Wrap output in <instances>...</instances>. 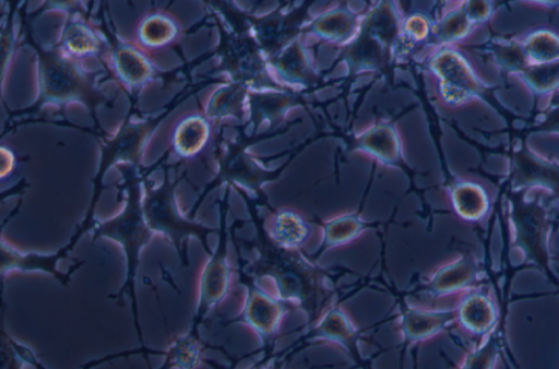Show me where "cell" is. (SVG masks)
Wrapping results in <instances>:
<instances>
[{"label":"cell","mask_w":559,"mask_h":369,"mask_svg":"<svg viewBox=\"0 0 559 369\" xmlns=\"http://www.w3.org/2000/svg\"><path fill=\"white\" fill-rule=\"evenodd\" d=\"M249 273L258 282L267 281L278 299L307 313L321 310L332 290L322 272L302 259L285 258L277 262L260 259L250 265Z\"/></svg>","instance_id":"1"},{"label":"cell","mask_w":559,"mask_h":369,"mask_svg":"<svg viewBox=\"0 0 559 369\" xmlns=\"http://www.w3.org/2000/svg\"><path fill=\"white\" fill-rule=\"evenodd\" d=\"M132 203L133 202L127 206L126 212L121 216L111 221L106 226L104 225L102 233L104 236L118 242L123 250L126 259V279L119 291V297H121L122 294H128L131 300L135 323H138L135 277L141 250L148 242L150 236L139 221L136 207Z\"/></svg>","instance_id":"2"},{"label":"cell","mask_w":559,"mask_h":369,"mask_svg":"<svg viewBox=\"0 0 559 369\" xmlns=\"http://www.w3.org/2000/svg\"><path fill=\"white\" fill-rule=\"evenodd\" d=\"M436 81L440 99L449 105H460L468 100L477 90V81L471 66L454 49L443 48L427 63Z\"/></svg>","instance_id":"3"},{"label":"cell","mask_w":559,"mask_h":369,"mask_svg":"<svg viewBox=\"0 0 559 369\" xmlns=\"http://www.w3.org/2000/svg\"><path fill=\"white\" fill-rule=\"evenodd\" d=\"M231 278L233 269L227 258L226 245L221 242L216 250L209 254L199 274L194 324H199L209 311L227 297Z\"/></svg>","instance_id":"4"},{"label":"cell","mask_w":559,"mask_h":369,"mask_svg":"<svg viewBox=\"0 0 559 369\" xmlns=\"http://www.w3.org/2000/svg\"><path fill=\"white\" fill-rule=\"evenodd\" d=\"M484 269L471 253L460 255L439 266L427 279L424 291L435 298L466 293L480 287Z\"/></svg>","instance_id":"5"},{"label":"cell","mask_w":559,"mask_h":369,"mask_svg":"<svg viewBox=\"0 0 559 369\" xmlns=\"http://www.w3.org/2000/svg\"><path fill=\"white\" fill-rule=\"evenodd\" d=\"M286 302L254 282L247 286L240 320L264 342L277 333L287 311Z\"/></svg>","instance_id":"6"},{"label":"cell","mask_w":559,"mask_h":369,"mask_svg":"<svg viewBox=\"0 0 559 369\" xmlns=\"http://www.w3.org/2000/svg\"><path fill=\"white\" fill-rule=\"evenodd\" d=\"M455 310L456 323L474 337L484 340L500 324L498 305L483 286L464 293Z\"/></svg>","instance_id":"7"},{"label":"cell","mask_w":559,"mask_h":369,"mask_svg":"<svg viewBox=\"0 0 559 369\" xmlns=\"http://www.w3.org/2000/svg\"><path fill=\"white\" fill-rule=\"evenodd\" d=\"M456 322L455 307L427 309L405 305L401 309L400 331L409 343L429 340Z\"/></svg>","instance_id":"8"},{"label":"cell","mask_w":559,"mask_h":369,"mask_svg":"<svg viewBox=\"0 0 559 369\" xmlns=\"http://www.w3.org/2000/svg\"><path fill=\"white\" fill-rule=\"evenodd\" d=\"M357 148L382 165L396 166L402 159V139L395 124L373 123L356 139Z\"/></svg>","instance_id":"9"},{"label":"cell","mask_w":559,"mask_h":369,"mask_svg":"<svg viewBox=\"0 0 559 369\" xmlns=\"http://www.w3.org/2000/svg\"><path fill=\"white\" fill-rule=\"evenodd\" d=\"M63 248L56 253L22 252L9 245H2L1 276L4 279L7 274L20 273H45L49 274L60 283L66 284L70 276L58 270V262L67 254Z\"/></svg>","instance_id":"10"},{"label":"cell","mask_w":559,"mask_h":369,"mask_svg":"<svg viewBox=\"0 0 559 369\" xmlns=\"http://www.w3.org/2000/svg\"><path fill=\"white\" fill-rule=\"evenodd\" d=\"M310 335L338 344L353 355L357 354L358 330L340 306H330L320 316L311 329Z\"/></svg>","instance_id":"11"},{"label":"cell","mask_w":559,"mask_h":369,"mask_svg":"<svg viewBox=\"0 0 559 369\" xmlns=\"http://www.w3.org/2000/svg\"><path fill=\"white\" fill-rule=\"evenodd\" d=\"M452 210L463 221L478 222L488 213L490 198L478 182L457 179L448 190Z\"/></svg>","instance_id":"12"},{"label":"cell","mask_w":559,"mask_h":369,"mask_svg":"<svg viewBox=\"0 0 559 369\" xmlns=\"http://www.w3.org/2000/svg\"><path fill=\"white\" fill-rule=\"evenodd\" d=\"M267 234L277 248L295 251L308 239L310 226L298 212L285 207L270 216Z\"/></svg>","instance_id":"13"},{"label":"cell","mask_w":559,"mask_h":369,"mask_svg":"<svg viewBox=\"0 0 559 369\" xmlns=\"http://www.w3.org/2000/svg\"><path fill=\"white\" fill-rule=\"evenodd\" d=\"M312 31L322 39L344 44L356 32L357 17L344 8H336L320 14L312 23Z\"/></svg>","instance_id":"14"},{"label":"cell","mask_w":559,"mask_h":369,"mask_svg":"<svg viewBox=\"0 0 559 369\" xmlns=\"http://www.w3.org/2000/svg\"><path fill=\"white\" fill-rule=\"evenodd\" d=\"M362 218L354 213H343L324 222L320 251L348 245L356 240L366 229Z\"/></svg>","instance_id":"15"},{"label":"cell","mask_w":559,"mask_h":369,"mask_svg":"<svg viewBox=\"0 0 559 369\" xmlns=\"http://www.w3.org/2000/svg\"><path fill=\"white\" fill-rule=\"evenodd\" d=\"M507 346L504 328H498L464 357L456 369H495L498 359Z\"/></svg>","instance_id":"16"},{"label":"cell","mask_w":559,"mask_h":369,"mask_svg":"<svg viewBox=\"0 0 559 369\" xmlns=\"http://www.w3.org/2000/svg\"><path fill=\"white\" fill-rule=\"evenodd\" d=\"M307 53L299 45L286 49L276 60L278 73L292 82H306L312 79L313 72Z\"/></svg>","instance_id":"17"},{"label":"cell","mask_w":559,"mask_h":369,"mask_svg":"<svg viewBox=\"0 0 559 369\" xmlns=\"http://www.w3.org/2000/svg\"><path fill=\"white\" fill-rule=\"evenodd\" d=\"M430 32V24L427 17L421 14H413L401 24L399 36L393 44L395 49L400 46L412 48L416 44L425 40Z\"/></svg>","instance_id":"18"},{"label":"cell","mask_w":559,"mask_h":369,"mask_svg":"<svg viewBox=\"0 0 559 369\" xmlns=\"http://www.w3.org/2000/svg\"><path fill=\"white\" fill-rule=\"evenodd\" d=\"M468 28V15L461 11L445 16L437 26L438 38L445 43H452L462 38Z\"/></svg>","instance_id":"19"},{"label":"cell","mask_w":559,"mask_h":369,"mask_svg":"<svg viewBox=\"0 0 559 369\" xmlns=\"http://www.w3.org/2000/svg\"><path fill=\"white\" fill-rule=\"evenodd\" d=\"M260 369H265V368H260Z\"/></svg>","instance_id":"20"}]
</instances>
